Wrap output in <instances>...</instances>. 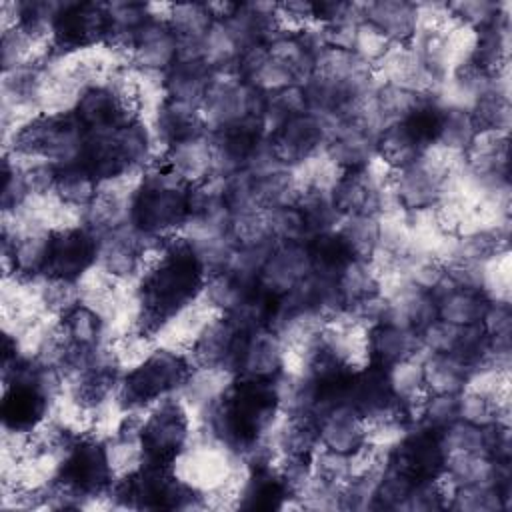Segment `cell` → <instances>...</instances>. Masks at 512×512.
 I'll return each instance as SVG.
<instances>
[{"instance_id":"cell-7","label":"cell","mask_w":512,"mask_h":512,"mask_svg":"<svg viewBox=\"0 0 512 512\" xmlns=\"http://www.w3.org/2000/svg\"><path fill=\"white\" fill-rule=\"evenodd\" d=\"M98 258V236L82 224L54 228L50 232L46 278L80 282Z\"/></svg>"},{"instance_id":"cell-9","label":"cell","mask_w":512,"mask_h":512,"mask_svg":"<svg viewBox=\"0 0 512 512\" xmlns=\"http://www.w3.org/2000/svg\"><path fill=\"white\" fill-rule=\"evenodd\" d=\"M176 50L178 42L166 18L154 16L136 30L128 66L132 70L166 72L176 62Z\"/></svg>"},{"instance_id":"cell-18","label":"cell","mask_w":512,"mask_h":512,"mask_svg":"<svg viewBox=\"0 0 512 512\" xmlns=\"http://www.w3.org/2000/svg\"><path fill=\"white\" fill-rule=\"evenodd\" d=\"M214 80V68L204 60H178L164 72V96L202 108Z\"/></svg>"},{"instance_id":"cell-12","label":"cell","mask_w":512,"mask_h":512,"mask_svg":"<svg viewBox=\"0 0 512 512\" xmlns=\"http://www.w3.org/2000/svg\"><path fill=\"white\" fill-rule=\"evenodd\" d=\"M426 352L420 344V336L412 330L392 324H376L366 330V362L392 368L410 358H422Z\"/></svg>"},{"instance_id":"cell-8","label":"cell","mask_w":512,"mask_h":512,"mask_svg":"<svg viewBox=\"0 0 512 512\" xmlns=\"http://www.w3.org/2000/svg\"><path fill=\"white\" fill-rule=\"evenodd\" d=\"M72 112L86 132L114 130L140 118L136 108L108 84L86 88L76 100Z\"/></svg>"},{"instance_id":"cell-22","label":"cell","mask_w":512,"mask_h":512,"mask_svg":"<svg viewBox=\"0 0 512 512\" xmlns=\"http://www.w3.org/2000/svg\"><path fill=\"white\" fill-rule=\"evenodd\" d=\"M426 394H460L470 382V368L452 354H430L422 358Z\"/></svg>"},{"instance_id":"cell-1","label":"cell","mask_w":512,"mask_h":512,"mask_svg":"<svg viewBox=\"0 0 512 512\" xmlns=\"http://www.w3.org/2000/svg\"><path fill=\"white\" fill-rule=\"evenodd\" d=\"M192 370L194 364L184 350L158 346L122 374L112 398L114 406L118 412H146L158 400L180 392Z\"/></svg>"},{"instance_id":"cell-37","label":"cell","mask_w":512,"mask_h":512,"mask_svg":"<svg viewBox=\"0 0 512 512\" xmlns=\"http://www.w3.org/2000/svg\"><path fill=\"white\" fill-rule=\"evenodd\" d=\"M450 16L472 30H480L496 22L504 12H510V2H492V0H462L446 2Z\"/></svg>"},{"instance_id":"cell-3","label":"cell","mask_w":512,"mask_h":512,"mask_svg":"<svg viewBox=\"0 0 512 512\" xmlns=\"http://www.w3.org/2000/svg\"><path fill=\"white\" fill-rule=\"evenodd\" d=\"M186 188L188 186H166L140 178L132 196L130 224L152 238L178 234L190 218Z\"/></svg>"},{"instance_id":"cell-45","label":"cell","mask_w":512,"mask_h":512,"mask_svg":"<svg viewBox=\"0 0 512 512\" xmlns=\"http://www.w3.org/2000/svg\"><path fill=\"white\" fill-rule=\"evenodd\" d=\"M312 474L330 484H344L352 478V456L320 446L312 456Z\"/></svg>"},{"instance_id":"cell-43","label":"cell","mask_w":512,"mask_h":512,"mask_svg":"<svg viewBox=\"0 0 512 512\" xmlns=\"http://www.w3.org/2000/svg\"><path fill=\"white\" fill-rule=\"evenodd\" d=\"M510 402H498L494 396L474 388H464L458 396V418L476 426H488L498 420V410Z\"/></svg>"},{"instance_id":"cell-30","label":"cell","mask_w":512,"mask_h":512,"mask_svg":"<svg viewBox=\"0 0 512 512\" xmlns=\"http://www.w3.org/2000/svg\"><path fill=\"white\" fill-rule=\"evenodd\" d=\"M166 22L176 40H202L216 20L206 2H176L168 4Z\"/></svg>"},{"instance_id":"cell-5","label":"cell","mask_w":512,"mask_h":512,"mask_svg":"<svg viewBox=\"0 0 512 512\" xmlns=\"http://www.w3.org/2000/svg\"><path fill=\"white\" fill-rule=\"evenodd\" d=\"M338 128V116L306 112L288 118L278 128L268 132L266 138L286 168H298L306 160L318 156Z\"/></svg>"},{"instance_id":"cell-29","label":"cell","mask_w":512,"mask_h":512,"mask_svg":"<svg viewBox=\"0 0 512 512\" xmlns=\"http://www.w3.org/2000/svg\"><path fill=\"white\" fill-rule=\"evenodd\" d=\"M298 196H300V184L292 168H284V170L254 178V200L258 210L262 212L296 204Z\"/></svg>"},{"instance_id":"cell-16","label":"cell","mask_w":512,"mask_h":512,"mask_svg":"<svg viewBox=\"0 0 512 512\" xmlns=\"http://www.w3.org/2000/svg\"><path fill=\"white\" fill-rule=\"evenodd\" d=\"M364 22L378 28L392 44H412L418 30V6L406 0H376L362 4Z\"/></svg>"},{"instance_id":"cell-4","label":"cell","mask_w":512,"mask_h":512,"mask_svg":"<svg viewBox=\"0 0 512 512\" xmlns=\"http://www.w3.org/2000/svg\"><path fill=\"white\" fill-rule=\"evenodd\" d=\"M54 480L80 494L86 500V506L92 500L106 498L116 480L108 462L106 442L96 434L84 432L60 462Z\"/></svg>"},{"instance_id":"cell-6","label":"cell","mask_w":512,"mask_h":512,"mask_svg":"<svg viewBox=\"0 0 512 512\" xmlns=\"http://www.w3.org/2000/svg\"><path fill=\"white\" fill-rule=\"evenodd\" d=\"M444 460L446 452L440 444V432L416 424L388 448L386 466L420 482L440 478Z\"/></svg>"},{"instance_id":"cell-41","label":"cell","mask_w":512,"mask_h":512,"mask_svg":"<svg viewBox=\"0 0 512 512\" xmlns=\"http://www.w3.org/2000/svg\"><path fill=\"white\" fill-rule=\"evenodd\" d=\"M440 444L446 454L474 452L486 456V430L484 426H476L458 418L440 430Z\"/></svg>"},{"instance_id":"cell-14","label":"cell","mask_w":512,"mask_h":512,"mask_svg":"<svg viewBox=\"0 0 512 512\" xmlns=\"http://www.w3.org/2000/svg\"><path fill=\"white\" fill-rule=\"evenodd\" d=\"M294 494L276 472V464L246 468L236 508L244 510H284Z\"/></svg>"},{"instance_id":"cell-35","label":"cell","mask_w":512,"mask_h":512,"mask_svg":"<svg viewBox=\"0 0 512 512\" xmlns=\"http://www.w3.org/2000/svg\"><path fill=\"white\" fill-rule=\"evenodd\" d=\"M38 298H40V306L46 314L60 318L66 312H70L72 308H76L78 304H82V286H80V282L44 276L38 286Z\"/></svg>"},{"instance_id":"cell-21","label":"cell","mask_w":512,"mask_h":512,"mask_svg":"<svg viewBox=\"0 0 512 512\" xmlns=\"http://www.w3.org/2000/svg\"><path fill=\"white\" fill-rule=\"evenodd\" d=\"M160 158L188 184L212 176V146L208 134L176 142L160 152Z\"/></svg>"},{"instance_id":"cell-25","label":"cell","mask_w":512,"mask_h":512,"mask_svg":"<svg viewBox=\"0 0 512 512\" xmlns=\"http://www.w3.org/2000/svg\"><path fill=\"white\" fill-rule=\"evenodd\" d=\"M376 158L388 166L390 170L404 168L420 158V154L426 150L420 146V142L410 134V130L404 126V122L390 124L382 128L376 134Z\"/></svg>"},{"instance_id":"cell-19","label":"cell","mask_w":512,"mask_h":512,"mask_svg":"<svg viewBox=\"0 0 512 512\" xmlns=\"http://www.w3.org/2000/svg\"><path fill=\"white\" fill-rule=\"evenodd\" d=\"M438 304V318L458 326L478 324L490 298L482 290L458 288L448 276L430 292Z\"/></svg>"},{"instance_id":"cell-23","label":"cell","mask_w":512,"mask_h":512,"mask_svg":"<svg viewBox=\"0 0 512 512\" xmlns=\"http://www.w3.org/2000/svg\"><path fill=\"white\" fill-rule=\"evenodd\" d=\"M426 96H432V94H420V92H414L404 86L380 82L374 88L372 98H370L378 128L382 130L390 124L404 122Z\"/></svg>"},{"instance_id":"cell-49","label":"cell","mask_w":512,"mask_h":512,"mask_svg":"<svg viewBox=\"0 0 512 512\" xmlns=\"http://www.w3.org/2000/svg\"><path fill=\"white\" fill-rule=\"evenodd\" d=\"M488 336L512 334V308L508 300H490L480 320Z\"/></svg>"},{"instance_id":"cell-32","label":"cell","mask_w":512,"mask_h":512,"mask_svg":"<svg viewBox=\"0 0 512 512\" xmlns=\"http://www.w3.org/2000/svg\"><path fill=\"white\" fill-rule=\"evenodd\" d=\"M476 134H478V128H476L468 108L444 106L440 130H438L434 144L444 150H450L454 154H464L470 148Z\"/></svg>"},{"instance_id":"cell-40","label":"cell","mask_w":512,"mask_h":512,"mask_svg":"<svg viewBox=\"0 0 512 512\" xmlns=\"http://www.w3.org/2000/svg\"><path fill=\"white\" fill-rule=\"evenodd\" d=\"M222 200L232 218L258 212L254 200V176L248 170H238L226 176L222 180Z\"/></svg>"},{"instance_id":"cell-38","label":"cell","mask_w":512,"mask_h":512,"mask_svg":"<svg viewBox=\"0 0 512 512\" xmlns=\"http://www.w3.org/2000/svg\"><path fill=\"white\" fill-rule=\"evenodd\" d=\"M412 486H414L412 478L386 466L376 484L370 510H402Z\"/></svg>"},{"instance_id":"cell-11","label":"cell","mask_w":512,"mask_h":512,"mask_svg":"<svg viewBox=\"0 0 512 512\" xmlns=\"http://www.w3.org/2000/svg\"><path fill=\"white\" fill-rule=\"evenodd\" d=\"M54 404L28 384H8L2 394V426L6 432L30 434L48 416Z\"/></svg>"},{"instance_id":"cell-44","label":"cell","mask_w":512,"mask_h":512,"mask_svg":"<svg viewBox=\"0 0 512 512\" xmlns=\"http://www.w3.org/2000/svg\"><path fill=\"white\" fill-rule=\"evenodd\" d=\"M2 176H4V182H2V194H0V208H2V214H14L26 206L32 194L28 190L22 166L16 160H12L10 154H4L2 158Z\"/></svg>"},{"instance_id":"cell-36","label":"cell","mask_w":512,"mask_h":512,"mask_svg":"<svg viewBox=\"0 0 512 512\" xmlns=\"http://www.w3.org/2000/svg\"><path fill=\"white\" fill-rule=\"evenodd\" d=\"M448 508L458 512H496L504 510V504L498 490L490 484H462L452 488Z\"/></svg>"},{"instance_id":"cell-15","label":"cell","mask_w":512,"mask_h":512,"mask_svg":"<svg viewBox=\"0 0 512 512\" xmlns=\"http://www.w3.org/2000/svg\"><path fill=\"white\" fill-rule=\"evenodd\" d=\"M376 136L368 130L340 122L338 132L326 142L322 154L340 170V172H358L368 168L376 160L374 148Z\"/></svg>"},{"instance_id":"cell-13","label":"cell","mask_w":512,"mask_h":512,"mask_svg":"<svg viewBox=\"0 0 512 512\" xmlns=\"http://www.w3.org/2000/svg\"><path fill=\"white\" fill-rule=\"evenodd\" d=\"M318 434L320 446L350 456L368 444V424L348 404L328 408L318 418Z\"/></svg>"},{"instance_id":"cell-17","label":"cell","mask_w":512,"mask_h":512,"mask_svg":"<svg viewBox=\"0 0 512 512\" xmlns=\"http://www.w3.org/2000/svg\"><path fill=\"white\" fill-rule=\"evenodd\" d=\"M288 352L282 338L268 328L254 330L238 376L242 378H256V380H274L286 368Z\"/></svg>"},{"instance_id":"cell-24","label":"cell","mask_w":512,"mask_h":512,"mask_svg":"<svg viewBox=\"0 0 512 512\" xmlns=\"http://www.w3.org/2000/svg\"><path fill=\"white\" fill-rule=\"evenodd\" d=\"M58 326H60L64 340L74 346L98 348V346L110 342L106 338V332L110 328L108 322L84 302L78 304L76 308H72L70 312H66L64 316H60Z\"/></svg>"},{"instance_id":"cell-28","label":"cell","mask_w":512,"mask_h":512,"mask_svg":"<svg viewBox=\"0 0 512 512\" xmlns=\"http://www.w3.org/2000/svg\"><path fill=\"white\" fill-rule=\"evenodd\" d=\"M304 244H306V250L310 256L312 272H316V274L338 278L342 268L352 260L338 230L314 234Z\"/></svg>"},{"instance_id":"cell-33","label":"cell","mask_w":512,"mask_h":512,"mask_svg":"<svg viewBox=\"0 0 512 512\" xmlns=\"http://www.w3.org/2000/svg\"><path fill=\"white\" fill-rule=\"evenodd\" d=\"M336 282L346 304L382 292V276L368 260H350L338 274Z\"/></svg>"},{"instance_id":"cell-47","label":"cell","mask_w":512,"mask_h":512,"mask_svg":"<svg viewBox=\"0 0 512 512\" xmlns=\"http://www.w3.org/2000/svg\"><path fill=\"white\" fill-rule=\"evenodd\" d=\"M462 328L464 326H458V324H452L448 320L436 318L418 332L420 344H422L424 352L450 354V352H454V348H456V344L462 336Z\"/></svg>"},{"instance_id":"cell-31","label":"cell","mask_w":512,"mask_h":512,"mask_svg":"<svg viewBox=\"0 0 512 512\" xmlns=\"http://www.w3.org/2000/svg\"><path fill=\"white\" fill-rule=\"evenodd\" d=\"M298 210L304 216L308 234H320V232H328V230H336L342 216L338 214V210L332 204L330 198V190L326 188H302L300 196L296 200Z\"/></svg>"},{"instance_id":"cell-42","label":"cell","mask_w":512,"mask_h":512,"mask_svg":"<svg viewBox=\"0 0 512 512\" xmlns=\"http://www.w3.org/2000/svg\"><path fill=\"white\" fill-rule=\"evenodd\" d=\"M264 216L276 242H306L310 238L304 216L296 204L266 210Z\"/></svg>"},{"instance_id":"cell-10","label":"cell","mask_w":512,"mask_h":512,"mask_svg":"<svg viewBox=\"0 0 512 512\" xmlns=\"http://www.w3.org/2000/svg\"><path fill=\"white\" fill-rule=\"evenodd\" d=\"M310 272L312 264L304 242H278L258 276V286L282 296L302 282Z\"/></svg>"},{"instance_id":"cell-46","label":"cell","mask_w":512,"mask_h":512,"mask_svg":"<svg viewBox=\"0 0 512 512\" xmlns=\"http://www.w3.org/2000/svg\"><path fill=\"white\" fill-rule=\"evenodd\" d=\"M458 396L460 394H426L418 424L438 432L450 426L458 420Z\"/></svg>"},{"instance_id":"cell-26","label":"cell","mask_w":512,"mask_h":512,"mask_svg":"<svg viewBox=\"0 0 512 512\" xmlns=\"http://www.w3.org/2000/svg\"><path fill=\"white\" fill-rule=\"evenodd\" d=\"M336 230L342 236L352 260L372 262L380 246V216H344Z\"/></svg>"},{"instance_id":"cell-48","label":"cell","mask_w":512,"mask_h":512,"mask_svg":"<svg viewBox=\"0 0 512 512\" xmlns=\"http://www.w3.org/2000/svg\"><path fill=\"white\" fill-rule=\"evenodd\" d=\"M392 46H394V44H392L378 28H374L372 24L362 22V24L358 26L354 52L360 54V56H362L366 62H370L372 66H374L376 62H380Z\"/></svg>"},{"instance_id":"cell-2","label":"cell","mask_w":512,"mask_h":512,"mask_svg":"<svg viewBox=\"0 0 512 512\" xmlns=\"http://www.w3.org/2000/svg\"><path fill=\"white\" fill-rule=\"evenodd\" d=\"M192 422L184 400L166 396L152 404L142 424V464L174 466L190 448Z\"/></svg>"},{"instance_id":"cell-39","label":"cell","mask_w":512,"mask_h":512,"mask_svg":"<svg viewBox=\"0 0 512 512\" xmlns=\"http://www.w3.org/2000/svg\"><path fill=\"white\" fill-rule=\"evenodd\" d=\"M422 358H410L388 368L390 386L400 402H420L426 396Z\"/></svg>"},{"instance_id":"cell-20","label":"cell","mask_w":512,"mask_h":512,"mask_svg":"<svg viewBox=\"0 0 512 512\" xmlns=\"http://www.w3.org/2000/svg\"><path fill=\"white\" fill-rule=\"evenodd\" d=\"M258 282L246 280L232 270L224 268L220 272L208 274L202 290V300L218 314H238L244 310L252 294L256 292Z\"/></svg>"},{"instance_id":"cell-34","label":"cell","mask_w":512,"mask_h":512,"mask_svg":"<svg viewBox=\"0 0 512 512\" xmlns=\"http://www.w3.org/2000/svg\"><path fill=\"white\" fill-rule=\"evenodd\" d=\"M306 112L310 110H308L304 88L300 84H290L286 88L270 92L266 98V110H264L266 132H272L288 118H294Z\"/></svg>"},{"instance_id":"cell-27","label":"cell","mask_w":512,"mask_h":512,"mask_svg":"<svg viewBox=\"0 0 512 512\" xmlns=\"http://www.w3.org/2000/svg\"><path fill=\"white\" fill-rule=\"evenodd\" d=\"M100 184L78 164L58 168V180L52 196L66 208L82 214L98 196Z\"/></svg>"}]
</instances>
